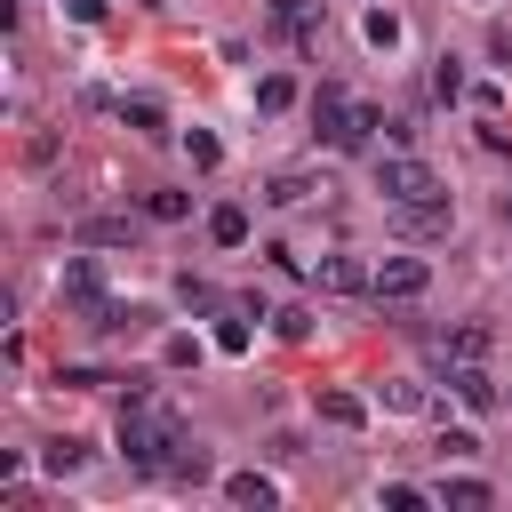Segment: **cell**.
<instances>
[{"instance_id": "484cf974", "label": "cell", "mask_w": 512, "mask_h": 512, "mask_svg": "<svg viewBox=\"0 0 512 512\" xmlns=\"http://www.w3.org/2000/svg\"><path fill=\"white\" fill-rule=\"evenodd\" d=\"M384 504H392V512H416V504H432V496H424V488H408V480H392V488H384Z\"/></svg>"}, {"instance_id": "8992f818", "label": "cell", "mask_w": 512, "mask_h": 512, "mask_svg": "<svg viewBox=\"0 0 512 512\" xmlns=\"http://www.w3.org/2000/svg\"><path fill=\"white\" fill-rule=\"evenodd\" d=\"M312 280H320L328 296H368V288H376V272H368L360 256H320V264H312Z\"/></svg>"}, {"instance_id": "83f0119b", "label": "cell", "mask_w": 512, "mask_h": 512, "mask_svg": "<svg viewBox=\"0 0 512 512\" xmlns=\"http://www.w3.org/2000/svg\"><path fill=\"white\" fill-rule=\"evenodd\" d=\"M504 216H512V192H504Z\"/></svg>"}, {"instance_id": "d4e9b609", "label": "cell", "mask_w": 512, "mask_h": 512, "mask_svg": "<svg viewBox=\"0 0 512 512\" xmlns=\"http://www.w3.org/2000/svg\"><path fill=\"white\" fill-rule=\"evenodd\" d=\"M152 216H160V224H176V216H192V200H184V192H152Z\"/></svg>"}, {"instance_id": "d6986e66", "label": "cell", "mask_w": 512, "mask_h": 512, "mask_svg": "<svg viewBox=\"0 0 512 512\" xmlns=\"http://www.w3.org/2000/svg\"><path fill=\"white\" fill-rule=\"evenodd\" d=\"M128 128H136V136H168V120H160V104H152V96H136V104H128Z\"/></svg>"}, {"instance_id": "7402d4cb", "label": "cell", "mask_w": 512, "mask_h": 512, "mask_svg": "<svg viewBox=\"0 0 512 512\" xmlns=\"http://www.w3.org/2000/svg\"><path fill=\"white\" fill-rule=\"evenodd\" d=\"M272 328L296 344V336H312V312H304V304H280V312H272Z\"/></svg>"}, {"instance_id": "ffe728a7", "label": "cell", "mask_w": 512, "mask_h": 512, "mask_svg": "<svg viewBox=\"0 0 512 512\" xmlns=\"http://www.w3.org/2000/svg\"><path fill=\"white\" fill-rule=\"evenodd\" d=\"M40 464H48V472H80V464H88V448H80V440H48V456H40Z\"/></svg>"}, {"instance_id": "cb8c5ba5", "label": "cell", "mask_w": 512, "mask_h": 512, "mask_svg": "<svg viewBox=\"0 0 512 512\" xmlns=\"http://www.w3.org/2000/svg\"><path fill=\"white\" fill-rule=\"evenodd\" d=\"M184 144H192V168H216V160H224V152H216V136H208V128H192V136H184Z\"/></svg>"}, {"instance_id": "9a60e30c", "label": "cell", "mask_w": 512, "mask_h": 512, "mask_svg": "<svg viewBox=\"0 0 512 512\" xmlns=\"http://www.w3.org/2000/svg\"><path fill=\"white\" fill-rule=\"evenodd\" d=\"M440 504H448V512H488V480H448Z\"/></svg>"}, {"instance_id": "7c38bea8", "label": "cell", "mask_w": 512, "mask_h": 512, "mask_svg": "<svg viewBox=\"0 0 512 512\" xmlns=\"http://www.w3.org/2000/svg\"><path fill=\"white\" fill-rule=\"evenodd\" d=\"M208 240L216 248H248V208H216L208 216Z\"/></svg>"}, {"instance_id": "2e32d148", "label": "cell", "mask_w": 512, "mask_h": 512, "mask_svg": "<svg viewBox=\"0 0 512 512\" xmlns=\"http://www.w3.org/2000/svg\"><path fill=\"white\" fill-rule=\"evenodd\" d=\"M288 104H296V80H288V72L256 80V112H288Z\"/></svg>"}, {"instance_id": "3957f363", "label": "cell", "mask_w": 512, "mask_h": 512, "mask_svg": "<svg viewBox=\"0 0 512 512\" xmlns=\"http://www.w3.org/2000/svg\"><path fill=\"white\" fill-rule=\"evenodd\" d=\"M376 192H384L392 208H416V200H448V192H440V176H432L416 152H392V160H376Z\"/></svg>"}, {"instance_id": "ba28073f", "label": "cell", "mask_w": 512, "mask_h": 512, "mask_svg": "<svg viewBox=\"0 0 512 512\" xmlns=\"http://www.w3.org/2000/svg\"><path fill=\"white\" fill-rule=\"evenodd\" d=\"M392 224H400L408 240H432V232H448V200H416V208H400Z\"/></svg>"}, {"instance_id": "7a4b0ae2", "label": "cell", "mask_w": 512, "mask_h": 512, "mask_svg": "<svg viewBox=\"0 0 512 512\" xmlns=\"http://www.w3.org/2000/svg\"><path fill=\"white\" fill-rule=\"evenodd\" d=\"M312 120H320V136H328L336 152H368V136L384 128V112H376V104H360V96H344V88H320Z\"/></svg>"}, {"instance_id": "9c48e42d", "label": "cell", "mask_w": 512, "mask_h": 512, "mask_svg": "<svg viewBox=\"0 0 512 512\" xmlns=\"http://www.w3.org/2000/svg\"><path fill=\"white\" fill-rule=\"evenodd\" d=\"M80 240H88V248H120V240L136 248V216H88V224H80Z\"/></svg>"}, {"instance_id": "30bf717a", "label": "cell", "mask_w": 512, "mask_h": 512, "mask_svg": "<svg viewBox=\"0 0 512 512\" xmlns=\"http://www.w3.org/2000/svg\"><path fill=\"white\" fill-rule=\"evenodd\" d=\"M224 496H232V504H256V512H272V504H280V488H272L264 472H232V480H224Z\"/></svg>"}, {"instance_id": "44dd1931", "label": "cell", "mask_w": 512, "mask_h": 512, "mask_svg": "<svg viewBox=\"0 0 512 512\" xmlns=\"http://www.w3.org/2000/svg\"><path fill=\"white\" fill-rule=\"evenodd\" d=\"M432 96H440V104H456V96H464V72H456V56H440V72H432Z\"/></svg>"}, {"instance_id": "5b68a950", "label": "cell", "mask_w": 512, "mask_h": 512, "mask_svg": "<svg viewBox=\"0 0 512 512\" xmlns=\"http://www.w3.org/2000/svg\"><path fill=\"white\" fill-rule=\"evenodd\" d=\"M56 288H64V296H72V312H80V320H88V328H96V320H104V304H112V296H104V272H96V264H88V256H72V264H64V280H56Z\"/></svg>"}, {"instance_id": "603a6c76", "label": "cell", "mask_w": 512, "mask_h": 512, "mask_svg": "<svg viewBox=\"0 0 512 512\" xmlns=\"http://www.w3.org/2000/svg\"><path fill=\"white\" fill-rule=\"evenodd\" d=\"M384 408H392V416H416V408H424V384H384Z\"/></svg>"}, {"instance_id": "4fadbf2b", "label": "cell", "mask_w": 512, "mask_h": 512, "mask_svg": "<svg viewBox=\"0 0 512 512\" xmlns=\"http://www.w3.org/2000/svg\"><path fill=\"white\" fill-rule=\"evenodd\" d=\"M360 40L392 56V48H400V16H392V8H368V24H360Z\"/></svg>"}, {"instance_id": "6da1fadb", "label": "cell", "mask_w": 512, "mask_h": 512, "mask_svg": "<svg viewBox=\"0 0 512 512\" xmlns=\"http://www.w3.org/2000/svg\"><path fill=\"white\" fill-rule=\"evenodd\" d=\"M176 440H184V424H176V408H160V400H144V392H128V408H120V456H128V464H144V472H160Z\"/></svg>"}, {"instance_id": "ac0fdd59", "label": "cell", "mask_w": 512, "mask_h": 512, "mask_svg": "<svg viewBox=\"0 0 512 512\" xmlns=\"http://www.w3.org/2000/svg\"><path fill=\"white\" fill-rule=\"evenodd\" d=\"M440 352L448 360H480L488 352V328H456V336H440Z\"/></svg>"}, {"instance_id": "5bb4252c", "label": "cell", "mask_w": 512, "mask_h": 512, "mask_svg": "<svg viewBox=\"0 0 512 512\" xmlns=\"http://www.w3.org/2000/svg\"><path fill=\"white\" fill-rule=\"evenodd\" d=\"M320 416H328V424H344V432H360V424H368V408H360L352 392H320Z\"/></svg>"}, {"instance_id": "8fae6325", "label": "cell", "mask_w": 512, "mask_h": 512, "mask_svg": "<svg viewBox=\"0 0 512 512\" xmlns=\"http://www.w3.org/2000/svg\"><path fill=\"white\" fill-rule=\"evenodd\" d=\"M160 472H168V480H208V448H200V440H176Z\"/></svg>"}, {"instance_id": "e0dca14e", "label": "cell", "mask_w": 512, "mask_h": 512, "mask_svg": "<svg viewBox=\"0 0 512 512\" xmlns=\"http://www.w3.org/2000/svg\"><path fill=\"white\" fill-rule=\"evenodd\" d=\"M264 200H272V208H296V200H312V176H296V168H288V176H272V184H264Z\"/></svg>"}, {"instance_id": "277c9868", "label": "cell", "mask_w": 512, "mask_h": 512, "mask_svg": "<svg viewBox=\"0 0 512 512\" xmlns=\"http://www.w3.org/2000/svg\"><path fill=\"white\" fill-rule=\"evenodd\" d=\"M424 288H432V264H424V256H384L368 296H376V304H416Z\"/></svg>"}, {"instance_id": "52a82bcc", "label": "cell", "mask_w": 512, "mask_h": 512, "mask_svg": "<svg viewBox=\"0 0 512 512\" xmlns=\"http://www.w3.org/2000/svg\"><path fill=\"white\" fill-rule=\"evenodd\" d=\"M448 384H456L464 408H496V376H488L480 360H448Z\"/></svg>"}, {"instance_id": "4316f807", "label": "cell", "mask_w": 512, "mask_h": 512, "mask_svg": "<svg viewBox=\"0 0 512 512\" xmlns=\"http://www.w3.org/2000/svg\"><path fill=\"white\" fill-rule=\"evenodd\" d=\"M64 16H72V24H96V16H104V0H64Z\"/></svg>"}]
</instances>
